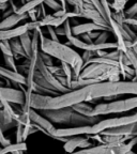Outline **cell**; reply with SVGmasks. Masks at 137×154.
Masks as SVG:
<instances>
[{"label": "cell", "instance_id": "obj_30", "mask_svg": "<svg viewBox=\"0 0 137 154\" xmlns=\"http://www.w3.org/2000/svg\"><path fill=\"white\" fill-rule=\"evenodd\" d=\"M49 72L51 73L53 75H55L56 77L57 76H64V73L62 71V67L61 66H57V65H51V66H47Z\"/></svg>", "mask_w": 137, "mask_h": 154}, {"label": "cell", "instance_id": "obj_26", "mask_svg": "<svg viewBox=\"0 0 137 154\" xmlns=\"http://www.w3.org/2000/svg\"><path fill=\"white\" fill-rule=\"evenodd\" d=\"M55 18H56V17L54 16L53 14H47L45 17H44V18H42L41 20H39V22H40V26H41V28H42V27L51 26V23L55 20Z\"/></svg>", "mask_w": 137, "mask_h": 154}, {"label": "cell", "instance_id": "obj_40", "mask_svg": "<svg viewBox=\"0 0 137 154\" xmlns=\"http://www.w3.org/2000/svg\"><path fill=\"white\" fill-rule=\"evenodd\" d=\"M11 0H0V3H8L10 2Z\"/></svg>", "mask_w": 137, "mask_h": 154}, {"label": "cell", "instance_id": "obj_11", "mask_svg": "<svg viewBox=\"0 0 137 154\" xmlns=\"http://www.w3.org/2000/svg\"><path fill=\"white\" fill-rule=\"evenodd\" d=\"M102 136H137V122L132 124L123 125L119 128H109L101 133Z\"/></svg>", "mask_w": 137, "mask_h": 154}, {"label": "cell", "instance_id": "obj_37", "mask_svg": "<svg viewBox=\"0 0 137 154\" xmlns=\"http://www.w3.org/2000/svg\"><path fill=\"white\" fill-rule=\"evenodd\" d=\"M67 13V11H65V10H59V11H57V12H55L54 13V16L55 17H61V16H63V15H65Z\"/></svg>", "mask_w": 137, "mask_h": 154}, {"label": "cell", "instance_id": "obj_7", "mask_svg": "<svg viewBox=\"0 0 137 154\" xmlns=\"http://www.w3.org/2000/svg\"><path fill=\"white\" fill-rule=\"evenodd\" d=\"M38 28H41L40 22H29L26 24H23L20 26H17L13 29L8 30H0V42L1 41H11L13 38H19L23 34L27 32H31Z\"/></svg>", "mask_w": 137, "mask_h": 154}, {"label": "cell", "instance_id": "obj_14", "mask_svg": "<svg viewBox=\"0 0 137 154\" xmlns=\"http://www.w3.org/2000/svg\"><path fill=\"white\" fill-rule=\"evenodd\" d=\"M26 18H29L28 14H14L10 15L7 18H3L0 22V30H8V29L15 28L16 25H18L20 22L25 20Z\"/></svg>", "mask_w": 137, "mask_h": 154}, {"label": "cell", "instance_id": "obj_1", "mask_svg": "<svg viewBox=\"0 0 137 154\" xmlns=\"http://www.w3.org/2000/svg\"><path fill=\"white\" fill-rule=\"evenodd\" d=\"M40 49L41 51L51 55L53 58L58 59L60 62H64L71 65L73 70V80L79 78L85 63L82 56L67 44L45 38L42 32V28L40 30Z\"/></svg>", "mask_w": 137, "mask_h": 154}, {"label": "cell", "instance_id": "obj_16", "mask_svg": "<svg viewBox=\"0 0 137 154\" xmlns=\"http://www.w3.org/2000/svg\"><path fill=\"white\" fill-rule=\"evenodd\" d=\"M111 148L108 144H99L94 147L87 148V149H80L73 153H65V154H107Z\"/></svg>", "mask_w": 137, "mask_h": 154}, {"label": "cell", "instance_id": "obj_2", "mask_svg": "<svg viewBox=\"0 0 137 154\" xmlns=\"http://www.w3.org/2000/svg\"><path fill=\"white\" fill-rule=\"evenodd\" d=\"M40 113L43 115L51 123L67 124L71 125V128L85 126V125H93L101 121L100 120V117H86V116H83L80 113L76 112L72 107L40 110Z\"/></svg>", "mask_w": 137, "mask_h": 154}, {"label": "cell", "instance_id": "obj_33", "mask_svg": "<svg viewBox=\"0 0 137 154\" xmlns=\"http://www.w3.org/2000/svg\"><path fill=\"white\" fill-rule=\"evenodd\" d=\"M46 28H47V32H48V34H49V36H51V40H53V41L59 42V36H58L57 33H56L55 28H54L53 26H47Z\"/></svg>", "mask_w": 137, "mask_h": 154}, {"label": "cell", "instance_id": "obj_36", "mask_svg": "<svg viewBox=\"0 0 137 154\" xmlns=\"http://www.w3.org/2000/svg\"><path fill=\"white\" fill-rule=\"evenodd\" d=\"M9 3H10V5H11V9H12L13 13H14V14H17V13H18V11H19V8L17 7L14 2H13V0H11Z\"/></svg>", "mask_w": 137, "mask_h": 154}, {"label": "cell", "instance_id": "obj_8", "mask_svg": "<svg viewBox=\"0 0 137 154\" xmlns=\"http://www.w3.org/2000/svg\"><path fill=\"white\" fill-rule=\"evenodd\" d=\"M0 93L3 101H7L11 104L23 106L25 103V93L22 89H15L9 87H0Z\"/></svg>", "mask_w": 137, "mask_h": 154}, {"label": "cell", "instance_id": "obj_38", "mask_svg": "<svg viewBox=\"0 0 137 154\" xmlns=\"http://www.w3.org/2000/svg\"><path fill=\"white\" fill-rule=\"evenodd\" d=\"M9 5H10L9 2H8V3H0V11L5 13V11H7V10H9V9H10Z\"/></svg>", "mask_w": 137, "mask_h": 154}, {"label": "cell", "instance_id": "obj_12", "mask_svg": "<svg viewBox=\"0 0 137 154\" xmlns=\"http://www.w3.org/2000/svg\"><path fill=\"white\" fill-rule=\"evenodd\" d=\"M94 31H111L109 28H106L101 25H98L95 23H85V24H79L77 26H72V32L73 35H83V34L90 33Z\"/></svg>", "mask_w": 137, "mask_h": 154}, {"label": "cell", "instance_id": "obj_46", "mask_svg": "<svg viewBox=\"0 0 137 154\" xmlns=\"http://www.w3.org/2000/svg\"><path fill=\"white\" fill-rule=\"evenodd\" d=\"M136 18H137V16H136Z\"/></svg>", "mask_w": 137, "mask_h": 154}, {"label": "cell", "instance_id": "obj_4", "mask_svg": "<svg viewBox=\"0 0 137 154\" xmlns=\"http://www.w3.org/2000/svg\"><path fill=\"white\" fill-rule=\"evenodd\" d=\"M134 109H137V95L124 100L98 104L94 106L92 116L93 117H102V116L113 115V113L126 112V111L134 110Z\"/></svg>", "mask_w": 137, "mask_h": 154}, {"label": "cell", "instance_id": "obj_28", "mask_svg": "<svg viewBox=\"0 0 137 154\" xmlns=\"http://www.w3.org/2000/svg\"><path fill=\"white\" fill-rule=\"evenodd\" d=\"M125 16H126V18L131 19V18H134L135 16H137V3H135V5H133L131 8H129L126 11H125Z\"/></svg>", "mask_w": 137, "mask_h": 154}, {"label": "cell", "instance_id": "obj_29", "mask_svg": "<svg viewBox=\"0 0 137 154\" xmlns=\"http://www.w3.org/2000/svg\"><path fill=\"white\" fill-rule=\"evenodd\" d=\"M125 3H126V0H115V2L111 5V8L116 10V12H123L122 10Z\"/></svg>", "mask_w": 137, "mask_h": 154}, {"label": "cell", "instance_id": "obj_6", "mask_svg": "<svg viewBox=\"0 0 137 154\" xmlns=\"http://www.w3.org/2000/svg\"><path fill=\"white\" fill-rule=\"evenodd\" d=\"M67 45H72L74 47L82 49L84 51H93V53H98L101 51H107V49H118V44L117 43H104V44H95V43H85L84 41H82L80 38H78L77 36H71L67 40Z\"/></svg>", "mask_w": 137, "mask_h": 154}, {"label": "cell", "instance_id": "obj_44", "mask_svg": "<svg viewBox=\"0 0 137 154\" xmlns=\"http://www.w3.org/2000/svg\"><path fill=\"white\" fill-rule=\"evenodd\" d=\"M14 154H23V152H16V153H14Z\"/></svg>", "mask_w": 137, "mask_h": 154}, {"label": "cell", "instance_id": "obj_3", "mask_svg": "<svg viewBox=\"0 0 137 154\" xmlns=\"http://www.w3.org/2000/svg\"><path fill=\"white\" fill-rule=\"evenodd\" d=\"M120 76V67L103 64V63H90L83 69L79 78H82V79H94L98 82H119Z\"/></svg>", "mask_w": 137, "mask_h": 154}, {"label": "cell", "instance_id": "obj_34", "mask_svg": "<svg viewBox=\"0 0 137 154\" xmlns=\"http://www.w3.org/2000/svg\"><path fill=\"white\" fill-rule=\"evenodd\" d=\"M27 14H28V17L30 18V22H39L38 11H36V9H33V10H31V11H29Z\"/></svg>", "mask_w": 137, "mask_h": 154}, {"label": "cell", "instance_id": "obj_18", "mask_svg": "<svg viewBox=\"0 0 137 154\" xmlns=\"http://www.w3.org/2000/svg\"><path fill=\"white\" fill-rule=\"evenodd\" d=\"M76 112L80 113L83 116L86 117H93L92 113L94 110V106H91L90 104H88V102H83V103H78L76 105H74L72 107Z\"/></svg>", "mask_w": 137, "mask_h": 154}, {"label": "cell", "instance_id": "obj_23", "mask_svg": "<svg viewBox=\"0 0 137 154\" xmlns=\"http://www.w3.org/2000/svg\"><path fill=\"white\" fill-rule=\"evenodd\" d=\"M67 1L69 5H71L74 8V12L78 13V14L84 10V0H67Z\"/></svg>", "mask_w": 137, "mask_h": 154}, {"label": "cell", "instance_id": "obj_5", "mask_svg": "<svg viewBox=\"0 0 137 154\" xmlns=\"http://www.w3.org/2000/svg\"><path fill=\"white\" fill-rule=\"evenodd\" d=\"M26 113L28 115L29 120L33 123L34 126L38 128L39 132H42L43 134L47 135L48 137H51V138L54 137L57 128L54 126V124L48 119H46L38 110H34L32 108Z\"/></svg>", "mask_w": 137, "mask_h": 154}, {"label": "cell", "instance_id": "obj_32", "mask_svg": "<svg viewBox=\"0 0 137 154\" xmlns=\"http://www.w3.org/2000/svg\"><path fill=\"white\" fill-rule=\"evenodd\" d=\"M9 144H11V141L5 136V132H3L2 128H1V124H0V146L3 148L9 146Z\"/></svg>", "mask_w": 137, "mask_h": 154}, {"label": "cell", "instance_id": "obj_35", "mask_svg": "<svg viewBox=\"0 0 137 154\" xmlns=\"http://www.w3.org/2000/svg\"><path fill=\"white\" fill-rule=\"evenodd\" d=\"M55 30L58 36H65V29L63 26L57 27V28H55Z\"/></svg>", "mask_w": 137, "mask_h": 154}, {"label": "cell", "instance_id": "obj_17", "mask_svg": "<svg viewBox=\"0 0 137 154\" xmlns=\"http://www.w3.org/2000/svg\"><path fill=\"white\" fill-rule=\"evenodd\" d=\"M27 143L26 142H15V143H11L7 147L1 148L0 150V154H14L16 152H24L27 151Z\"/></svg>", "mask_w": 137, "mask_h": 154}, {"label": "cell", "instance_id": "obj_22", "mask_svg": "<svg viewBox=\"0 0 137 154\" xmlns=\"http://www.w3.org/2000/svg\"><path fill=\"white\" fill-rule=\"evenodd\" d=\"M5 58V66L11 69V70L15 71V72H18V66L16 65V62H15V57L14 56H3Z\"/></svg>", "mask_w": 137, "mask_h": 154}, {"label": "cell", "instance_id": "obj_31", "mask_svg": "<svg viewBox=\"0 0 137 154\" xmlns=\"http://www.w3.org/2000/svg\"><path fill=\"white\" fill-rule=\"evenodd\" d=\"M16 142H25L24 141V125L18 124L16 128Z\"/></svg>", "mask_w": 137, "mask_h": 154}, {"label": "cell", "instance_id": "obj_9", "mask_svg": "<svg viewBox=\"0 0 137 154\" xmlns=\"http://www.w3.org/2000/svg\"><path fill=\"white\" fill-rule=\"evenodd\" d=\"M93 144L90 141L88 137H82V136H75L70 137L67 142L63 144V150L65 153H73L76 151L78 148L79 149H87V148L92 147Z\"/></svg>", "mask_w": 137, "mask_h": 154}, {"label": "cell", "instance_id": "obj_24", "mask_svg": "<svg viewBox=\"0 0 137 154\" xmlns=\"http://www.w3.org/2000/svg\"><path fill=\"white\" fill-rule=\"evenodd\" d=\"M39 58L43 61V63L46 65V66H51V65H54L53 57H51V55H48V54L44 53V51H40V54H39Z\"/></svg>", "mask_w": 137, "mask_h": 154}, {"label": "cell", "instance_id": "obj_41", "mask_svg": "<svg viewBox=\"0 0 137 154\" xmlns=\"http://www.w3.org/2000/svg\"><path fill=\"white\" fill-rule=\"evenodd\" d=\"M107 154H116V153L114 152V150H113V149H111V150H109V152H108Z\"/></svg>", "mask_w": 137, "mask_h": 154}, {"label": "cell", "instance_id": "obj_21", "mask_svg": "<svg viewBox=\"0 0 137 154\" xmlns=\"http://www.w3.org/2000/svg\"><path fill=\"white\" fill-rule=\"evenodd\" d=\"M0 51L2 53L3 56H14L11 47L10 41H1L0 42Z\"/></svg>", "mask_w": 137, "mask_h": 154}, {"label": "cell", "instance_id": "obj_15", "mask_svg": "<svg viewBox=\"0 0 137 154\" xmlns=\"http://www.w3.org/2000/svg\"><path fill=\"white\" fill-rule=\"evenodd\" d=\"M0 124H1L3 132H5L7 130H10L12 128H17L18 123L12 115H10L8 111H5L2 108L0 109Z\"/></svg>", "mask_w": 137, "mask_h": 154}, {"label": "cell", "instance_id": "obj_43", "mask_svg": "<svg viewBox=\"0 0 137 154\" xmlns=\"http://www.w3.org/2000/svg\"><path fill=\"white\" fill-rule=\"evenodd\" d=\"M128 154H137V153H135V152H133V151H131V152H129Z\"/></svg>", "mask_w": 137, "mask_h": 154}, {"label": "cell", "instance_id": "obj_13", "mask_svg": "<svg viewBox=\"0 0 137 154\" xmlns=\"http://www.w3.org/2000/svg\"><path fill=\"white\" fill-rule=\"evenodd\" d=\"M0 77L3 78L7 82H11L20 86H26V76L15 71L11 70L7 66H1L0 65Z\"/></svg>", "mask_w": 137, "mask_h": 154}, {"label": "cell", "instance_id": "obj_42", "mask_svg": "<svg viewBox=\"0 0 137 154\" xmlns=\"http://www.w3.org/2000/svg\"><path fill=\"white\" fill-rule=\"evenodd\" d=\"M0 87H1V84H0ZM0 101H2V102H3V100H2V96H1V93H0Z\"/></svg>", "mask_w": 137, "mask_h": 154}, {"label": "cell", "instance_id": "obj_10", "mask_svg": "<svg viewBox=\"0 0 137 154\" xmlns=\"http://www.w3.org/2000/svg\"><path fill=\"white\" fill-rule=\"evenodd\" d=\"M79 17H83V18H87L90 19L92 23H95L98 25H101L103 27H106V28H109L108 23L106 22V19L100 14L98 11L93 8V5H91L90 3H85L84 5V10L79 13Z\"/></svg>", "mask_w": 137, "mask_h": 154}, {"label": "cell", "instance_id": "obj_20", "mask_svg": "<svg viewBox=\"0 0 137 154\" xmlns=\"http://www.w3.org/2000/svg\"><path fill=\"white\" fill-rule=\"evenodd\" d=\"M19 41L22 43L23 47H24L25 51H26L27 56L30 59L32 54V35L30 34V32H27V33L23 34V35L19 36Z\"/></svg>", "mask_w": 137, "mask_h": 154}, {"label": "cell", "instance_id": "obj_25", "mask_svg": "<svg viewBox=\"0 0 137 154\" xmlns=\"http://www.w3.org/2000/svg\"><path fill=\"white\" fill-rule=\"evenodd\" d=\"M44 5H47L49 9H51L53 11H55V12H57V11L62 9V8H61V5L59 3L58 0H46L45 2H44Z\"/></svg>", "mask_w": 137, "mask_h": 154}, {"label": "cell", "instance_id": "obj_45", "mask_svg": "<svg viewBox=\"0 0 137 154\" xmlns=\"http://www.w3.org/2000/svg\"><path fill=\"white\" fill-rule=\"evenodd\" d=\"M1 148H2V147H1V146H0V150H1Z\"/></svg>", "mask_w": 137, "mask_h": 154}, {"label": "cell", "instance_id": "obj_27", "mask_svg": "<svg viewBox=\"0 0 137 154\" xmlns=\"http://www.w3.org/2000/svg\"><path fill=\"white\" fill-rule=\"evenodd\" d=\"M109 32H111V31H101L99 38L94 41V43H95V44L107 43V38H108V36H109Z\"/></svg>", "mask_w": 137, "mask_h": 154}, {"label": "cell", "instance_id": "obj_39", "mask_svg": "<svg viewBox=\"0 0 137 154\" xmlns=\"http://www.w3.org/2000/svg\"><path fill=\"white\" fill-rule=\"evenodd\" d=\"M30 1H32V0H22V3H23V5H25L26 3L30 2Z\"/></svg>", "mask_w": 137, "mask_h": 154}, {"label": "cell", "instance_id": "obj_19", "mask_svg": "<svg viewBox=\"0 0 137 154\" xmlns=\"http://www.w3.org/2000/svg\"><path fill=\"white\" fill-rule=\"evenodd\" d=\"M10 44H11V47H12V51H13V54H14V57L15 59L18 57H22V58H27L29 60L28 56H27L26 51H25L24 47H23L22 43L19 41V38H13L10 41Z\"/></svg>", "mask_w": 137, "mask_h": 154}]
</instances>
